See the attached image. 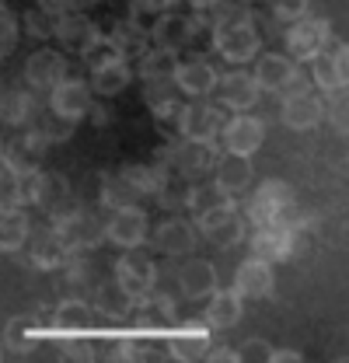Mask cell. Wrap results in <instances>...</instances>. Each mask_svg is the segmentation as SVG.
<instances>
[{
	"label": "cell",
	"instance_id": "cell-31",
	"mask_svg": "<svg viewBox=\"0 0 349 363\" xmlns=\"http://www.w3.org/2000/svg\"><path fill=\"white\" fill-rule=\"evenodd\" d=\"M91 328H94V311L81 297H70L52 311V332L56 335H87Z\"/></svg>",
	"mask_w": 349,
	"mask_h": 363
},
{
	"label": "cell",
	"instance_id": "cell-40",
	"mask_svg": "<svg viewBox=\"0 0 349 363\" xmlns=\"http://www.w3.org/2000/svg\"><path fill=\"white\" fill-rule=\"evenodd\" d=\"M21 28H25V35H32V39H56V28H60V14L56 11H49L43 4H35V7H28L25 14H21Z\"/></svg>",
	"mask_w": 349,
	"mask_h": 363
},
{
	"label": "cell",
	"instance_id": "cell-51",
	"mask_svg": "<svg viewBox=\"0 0 349 363\" xmlns=\"http://www.w3.org/2000/svg\"><path fill=\"white\" fill-rule=\"evenodd\" d=\"M304 357L297 353V350H276V357H272V363H301Z\"/></svg>",
	"mask_w": 349,
	"mask_h": 363
},
{
	"label": "cell",
	"instance_id": "cell-36",
	"mask_svg": "<svg viewBox=\"0 0 349 363\" xmlns=\"http://www.w3.org/2000/svg\"><path fill=\"white\" fill-rule=\"evenodd\" d=\"M91 88L98 98H116L119 91H126V84L133 81V67L126 60H119V63H109V67H98V70H91Z\"/></svg>",
	"mask_w": 349,
	"mask_h": 363
},
{
	"label": "cell",
	"instance_id": "cell-8",
	"mask_svg": "<svg viewBox=\"0 0 349 363\" xmlns=\"http://www.w3.org/2000/svg\"><path fill=\"white\" fill-rule=\"evenodd\" d=\"M245 213H238V203H227V206H217V210H206L196 217L199 224V234L217 245V248H234L245 241Z\"/></svg>",
	"mask_w": 349,
	"mask_h": 363
},
{
	"label": "cell",
	"instance_id": "cell-3",
	"mask_svg": "<svg viewBox=\"0 0 349 363\" xmlns=\"http://www.w3.org/2000/svg\"><path fill=\"white\" fill-rule=\"evenodd\" d=\"M49 224L60 230V238L67 241V248H70L74 255L98 248V245L109 238V230H105L109 220H101L98 213L84 210L81 203H67L63 210H56V213L49 217Z\"/></svg>",
	"mask_w": 349,
	"mask_h": 363
},
{
	"label": "cell",
	"instance_id": "cell-1",
	"mask_svg": "<svg viewBox=\"0 0 349 363\" xmlns=\"http://www.w3.org/2000/svg\"><path fill=\"white\" fill-rule=\"evenodd\" d=\"M245 217L252 227H269V224H294L301 220L297 213V196H294V185L279 179H265L252 192L248 206H245Z\"/></svg>",
	"mask_w": 349,
	"mask_h": 363
},
{
	"label": "cell",
	"instance_id": "cell-28",
	"mask_svg": "<svg viewBox=\"0 0 349 363\" xmlns=\"http://www.w3.org/2000/svg\"><path fill=\"white\" fill-rule=\"evenodd\" d=\"M35 94H39V91H32L28 84H25V88H18V84L4 88V98H0V119H4L7 130L32 126V119H35V112H39V98H35Z\"/></svg>",
	"mask_w": 349,
	"mask_h": 363
},
{
	"label": "cell",
	"instance_id": "cell-50",
	"mask_svg": "<svg viewBox=\"0 0 349 363\" xmlns=\"http://www.w3.org/2000/svg\"><path fill=\"white\" fill-rule=\"evenodd\" d=\"M39 4L56 14H67V11H81V4H87V0H39Z\"/></svg>",
	"mask_w": 349,
	"mask_h": 363
},
{
	"label": "cell",
	"instance_id": "cell-17",
	"mask_svg": "<svg viewBox=\"0 0 349 363\" xmlns=\"http://www.w3.org/2000/svg\"><path fill=\"white\" fill-rule=\"evenodd\" d=\"M259 94H262V88H259V81H255V74H248L245 67H234V70L220 74L217 101H223L231 112H248V108H255Z\"/></svg>",
	"mask_w": 349,
	"mask_h": 363
},
{
	"label": "cell",
	"instance_id": "cell-23",
	"mask_svg": "<svg viewBox=\"0 0 349 363\" xmlns=\"http://www.w3.org/2000/svg\"><path fill=\"white\" fill-rule=\"evenodd\" d=\"M248 248H252V255L269 259V262H287V259H294V224L255 227L252 238H248Z\"/></svg>",
	"mask_w": 349,
	"mask_h": 363
},
{
	"label": "cell",
	"instance_id": "cell-12",
	"mask_svg": "<svg viewBox=\"0 0 349 363\" xmlns=\"http://www.w3.org/2000/svg\"><path fill=\"white\" fill-rule=\"evenodd\" d=\"M214 328L203 321H189V325H174L172 332L165 335V350L172 360H182V363H192V360H206V353L214 350Z\"/></svg>",
	"mask_w": 349,
	"mask_h": 363
},
{
	"label": "cell",
	"instance_id": "cell-33",
	"mask_svg": "<svg viewBox=\"0 0 349 363\" xmlns=\"http://www.w3.org/2000/svg\"><path fill=\"white\" fill-rule=\"evenodd\" d=\"M140 199H143V192H140L123 172L98 179V203H101L105 210H112V213H116V210H126V206H140Z\"/></svg>",
	"mask_w": 349,
	"mask_h": 363
},
{
	"label": "cell",
	"instance_id": "cell-10",
	"mask_svg": "<svg viewBox=\"0 0 349 363\" xmlns=\"http://www.w3.org/2000/svg\"><path fill=\"white\" fill-rule=\"evenodd\" d=\"M130 318L136 332H147V335H168L174 328V301L150 290L143 297L130 301Z\"/></svg>",
	"mask_w": 349,
	"mask_h": 363
},
{
	"label": "cell",
	"instance_id": "cell-9",
	"mask_svg": "<svg viewBox=\"0 0 349 363\" xmlns=\"http://www.w3.org/2000/svg\"><path fill=\"white\" fill-rule=\"evenodd\" d=\"M157 283V266L150 255L136 252V248H126V255L116 262V286L126 301H136L143 294H150Z\"/></svg>",
	"mask_w": 349,
	"mask_h": 363
},
{
	"label": "cell",
	"instance_id": "cell-29",
	"mask_svg": "<svg viewBox=\"0 0 349 363\" xmlns=\"http://www.w3.org/2000/svg\"><path fill=\"white\" fill-rule=\"evenodd\" d=\"M245 315V297L231 286V290H214L206 297V308H203V321L214 328V332H227L234 328Z\"/></svg>",
	"mask_w": 349,
	"mask_h": 363
},
{
	"label": "cell",
	"instance_id": "cell-39",
	"mask_svg": "<svg viewBox=\"0 0 349 363\" xmlns=\"http://www.w3.org/2000/svg\"><path fill=\"white\" fill-rule=\"evenodd\" d=\"M178 63H182V60H178V52L154 45L143 60H136V74H140L143 81H154V77H174Z\"/></svg>",
	"mask_w": 349,
	"mask_h": 363
},
{
	"label": "cell",
	"instance_id": "cell-6",
	"mask_svg": "<svg viewBox=\"0 0 349 363\" xmlns=\"http://www.w3.org/2000/svg\"><path fill=\"white\" fill-rule=\"evenodd\" d=\"M283 43H287V56H294L301 63H314L332 43V21L311 18V14L301 21H290L287 32H283Z\"/></svg>",
	"mask_w": 349,
	"mask_h": 363
},
{
	"label": "cell",
	"instance_id": "cell-47",
	"mask_svg": "<svg viewBox=\"0 0 349 363\" xmlns=\"http://www.w3.org/2000/svg\"><path fill=\"white\" fill-rule=\"evenodd\" d=\"M272 357H276V350L265 342V339H245L241 346H238V360L245 363H272Z\"/></svg>",
	"mask_w": 349,
	"mask_h": 363
},
{
	"label": "cell",
	"instance_id": "cell-45",
	"mask_svg": "<svg viewBox=\"0 0 349 363\" xmlns=\"http://www.w3.org/2000/svg\"><path fill=\"white\" fill-rule=\"evenodd\" d=\"M325 116H328V123L339 130V133L349 136V88H339L328 94V101H325Z\"/></svg>",
	"mask_w": 349,
	"mask_h": 363
},
{
	"label": "cell",
	"instance_id": "cell-5",
	"mask_svg": "<svg viewBox=\"0 0 349 363\" xmlns=\"http://www.w3.org/2000/svg\"><path fill=\"white\" fill-rule=\"evenodd\" d=\"M255 81L262 91L269 94H279V98H290V94H301L307 91V81L297 70V60L294 56H283V52H262L255 60Z\"/></svg>",
	"mask_w": 349,
	"mask_h": 363
},
{
	"label": "cell",
	"instance_id": "cell-18",
	"mask_svg": "<svg viewBox=\"0 0 349 363\" xmlns=\"http://www.w3.org/2000/svg\"><path fill=\"white\" fill-rule=\"evenodd\" d=\"M109 241L116 248H140L147 238H150V217L143 206H126V210H116L109 217Z\"/></svg>",
	"mask_w": 349,
	"mask_h": 363
},
{
	"label": "cell",
	"instance_id": "cell-43",
	"mask_svg": "<svg viewBox=\"0 0 349 363\" xmlns=\"http://www.w3.org/2000/svg\"><path fill=\"white\" fill-rule=\"evenodd\" d=\"M311 77H314L318 91H325V94L346 88V84H343V77H339V67H336V60H332V49H325V52L311 63Z\"/></svg>",
	"mask_w": 349,
	"mask_h": 363
},
{
	"label": "cell",
	"instance_id": "cell-22",
	"mask_svg": "<svg viewBox=\"0 0 349 363\" xmlns=\"http://www.w3.org/2000/svg\"><path fill=\"white\" fill-rule=\"evenodd\" d=\"M185 91L178 88L174 77H154V81H143V105L154 112L157 123H168V119H178L182 105H185Z\"/></svg>",
	"mask_w": 349,
	"mask_h": 363
},
{
	"label": "cell",
	"instance_id": "cell-11",
	"mask_svg": "<svg viewBox=\"0 0 349 363\" xmlns=\"http://www.w3.org/2000/svg\"><path fill=\"white\" fill-rule=\"evenodd\" d=\"M67 77H70V63H67V56L60 49H49V45L35 49L28 56V63H25V84L32 91H39V94H49Z\"/></svg>",
	"mask_w": 349,
	"mask_h": 363
},
{
	"label": "cell",
	"instance_id": "cell-26",
	"mask_svg": "<svg viewBox=\"0 0 349 363\" xmlns=\"http://www.w3.org/2000/svg\"><path fill=\"white\" fill-rule=\"evenodd\" d=\"M174 81H178V88L185 91V98H206V94L217 91L220 74H217V67H214L210 60L192 56V60H182V63H178Z\"/></svg>",
	"mask_w": 349,
	"mask_h": 363
},
{
	"label": "cell",
	"instance_id": "cell-37",
	"mask_svg": "<svg viewBox=\"0 0 349 363\" xmlns=\"http://www.w3.org/2000/svg\"><path fill=\"white\" fill-rule=\"evenodd\" d=\"M32 130L43 136L45 143H67V140L74 136V130H77V123H74V119H67V116H60L52 105H45V108L35 112Z\"/></svg>",
	"mask_w": 349,
	"mask_h": 363
},
{
	"label": "cell",
	"instance_id": "cell-52",
	"mask_svg": "<svg viewBox=\"0 0 349 363\" xmlns=\"http://www.w3.org/2000/svg\"><path fill=\"white\" fill-rule=\"evenodd\" d=\"M91 119H94V123H109L112 116H109V108H105V105H94V108H91Z\"/></svg>",
	"mask_w": 349,
	"mask_h": 363
},
{
	"label": "cell",
	"instance_id": "cell-42",
	"mask_svg": "<svg viewBox=\"0 0 349 363\" xmlns=\"http://www.w3.org/2000/svg\"><path fill=\"white\" fill-rule=\"evenodd\" d=\"M109 357H116V360H126V363L147 360V357H150V342H147V332H136V328H133L130 335H116V342H112Z\"/></svg>",
	"mask_w": 349,
	"mask_h": 363
},
{
	"label": "cell",
	"instance_id": "cell-41",
	"mask_svg": "<svg viewBox=\"0 0 349 363\" xmlns=\"http://www.w3.org/2000/svg\"><path fill=\"white\" fill-rule=\"evenodd\" d=\"M238 196H231V192H223L217 182H196L192 185V196H189V210L199 217V213H206V210H217V206H227V203H234Z\"/></svg>",
	"mask_w": 349,
	"mask_h": 363
},
{
	"label": "cell",
	"instance_id": "cell-38",
	"mask_svg": "<svg viewBox=\"0 0 349 363\" xmlns=\"http://www.w3.org/2000/svg\"><path fill=\"white\" fill-rule=\"evenodd\" d=\"M199 21L206 28H223V25H245L252 21V7L245 0H217L210 11H199Z\"/></svg>",
	"mask_w": 349,
	"mask_h": 363
},
{
	"label": "cell",
	"instance_id": "cell-7",
	"mask_svg": "<svg viewBox=\"0 0 349 363\" xmlns=\"http://www.w3.org/2000/svg\"><path fill=\"white\" fill-rule=\"evenodd\" d=\"M214 49H217L220 60H227L231 67H248L252 60L262 56V35L255 28V21L214 28Z\"/></svg>",
	"mask_w": 349,
	"mask_h": 363
},
{
	"label": "cell",
	"instance_id": "cell-32",
	"mask_svg": "<svg viewBox=\"0 0 349 363\" xmlns=\"http://www.w3.org/2000/svg\"><path fill=\"white\" fill-rule=\"evenodd\" d=\"M67 203H74V192H70V182L63 172H39L35 175V206H43L45 213L52 217L56 210H63Z\"/></svg>",
	"mask_w": 349,
	"mask_h": 363
},
{
	"label": "cell",
	"instance_id": "cell-48",
	"mask_svg": "<svg viewBox=\"0 0 349 363\" xmlns=\"http://www.w3.org/2000/svg\"><path fill=\"white\" fill-rule=\"evenodd\" d=\"M269 7H272V14L279 18V21H301L307 18V7H311V0H269Z\"/></svg>",
	"mask_w": 349,
	"mask_h": 363
},
{
	"label": "cell",
	"instance_id": "cell-46",
	"mask_svg": "<svg viewBox=\"0 0 349 363\" xmlns=\"http://www.w3.org/2000/svg\"><path fill=\"white\" fill-rule=\"evenodd\" d=\"M18 32H21V18L4 4V11H0V52H4V56H11V52H14Z\"/></svg>",
	"mask_w": 349,
	"mask_h": 363
},
{
	"label": "cell",
	"instance_id": "cell-21",
	"mask_svg": "<svg viewBox=\"0 0 349 363\" xmlns=\"http://www.w3.org/2000/svg\"><path fill=\"white\" fill-rule=\"evenodd\" d=\"M262 140H265V126H262V119L245 116V112H234V116H231V123H227V130L220 133L223 150H227V154H241V157H252V154L262 147Z\"/></svg>",
	"mask_w": 349,
	"mask_h": 363
},
{
	"label": "cell",
	"instance_id": "cell-30",
	"mask_svg": "<svg viewBox=\"0 0 349 363\" xmlns=\"http://www.w3.org/2000/svg\"><path fill=\"white\" fill-rule=\"evenodd\" d=\"M178 290L189 297V301H206L214 290H217V266L206 262V259H192L178 269Z\"/></svg>",
	"mask_w": 349,
	"mask_h": 363
},
{
	"label": "cell",
	"instance_id": "cell-35",
	"mask_svg": "<svg viewBox=\"0 0 349 363\" xmlns=\"http://www.w3.org/2000/svg\"><path fill=\"white\" fill-rule=\"evenodd\" d=\"M32 217L28 210H4L0 217V248L11 255V252H25L28 238H32Z\"/></svg>",
	"mask_w": 349,
	"mask_h": 363
},
{
	"label": "cell",
	"instance_id": "cell-16",
	"mask_svg": "<svg viewBox=\"0 0 349 363\" xmlns=\"http://www.w3.org/2000/svg\"><path fill=\"white\" fill-rule=\"evenodd\" d=\"M45 150H49V143L43 136L32 126H21L14 136L4 140V164H11L18 172H43Z\"/></svg>",
	"mask_w": 349,
	"mask_h": 363
},
{
	"label": "cell",
	"instance_id": "cell-13",
	"mask_svg": "<svg viewBox=\"0 0 349 363\" xmlns=\"http://www.w3.org/2000/svg\"><path fill=\"white\" fill-rule=\"evenodd\" d=\"M196 241H199V224L185 220V217H168L154 227L150 234V245L154 252L168 255V259H185L196 252Z\"/></svg>",
	"mask_w": 349,
	"mask_h": 363
},
{
	"label": "cell",
	"instance_id": "cell-49",
	"mask_svg": "<svg viewBox=\"0 0 349 363\" xmlns=\"http://www.w3.org/2000/svg\"><path fill=\"white\" fill-rule=\"evenodd\" d=\"M332 60H336V67H339V77H343V84L349 88V43H339L332 49Z\"/></svg>",
	"mask_w": 349,
	"mask_h": 363
},
{
	"label": "cell",
	"instance_id": "cell-34",
	"mask_svg": "<svg viewBox=\"0 0 349 363\" xmlns=\"http://www.w3.org/2000/svg\"><path fill=\"white\" fill-rule=\"evenodd\" d=\"M214 182H217L223 192L231 196H241L248 185H252V157H241V154H220L217 172H214Z\"/></svg>",
	"mask_w": 349,
	"mask_h": 363
},
{
	"label": "cell",
	"instance_id": "cell-25",
	"mask_svg": "<svg viewBox=\"0 0 349 363\" xmlns=\"http://www.w3.org/2000/svg\"><path fill=\"white\" fill-rule=\"evenodd\" d=\"M279 119H283V126H290V130H297V133L314 130V126L325 119V101H321L318 94H311V91L290 94V98H283V105H279Z\"/></svg>",
	"mask_w": 349,
	"mask_h": 363
},
{
	"label": "cell",
	"instance_id": "cell-27",
	"mask_svg": "<svg viewBox=\"0 0 349 363\" xmlns=\"http://www.w3.org/2000/svg\"><path fill=\"white\" fill-rule=\"evenodd\" d=\"M35 175L39 172H18L11 164L0 168V206L4 210H28L35 206Z\"/></svg>",
	"mask_w": 349,
	"mask_h": 363
},
{
	"label": "cell",
	"instance_id": "cell-15",
	"mask_svg": "<svg viewBox=\"0 0 349 363\" xmlns=\"http://www.w3.org/2000/svg\"><path fill=\"white\" fill-rule=\"evenodd\" d=\"M49 105H52L60 116L81 123V119L91 116V108H94V88H91V81L70 74L63 84H56V88L49 91Z\"/></svg>",
	"mask_w": 349,
	"mask_h": 363
},
{
	"label": "cell",
	"instance_id": "cell-14",
	"mask_svg": "<svg viewBox=\"0 0 349 363\" xmlns=\"http://www.w3.org/2000/svg\"><path fill=\"white\" fill-rule=\"evenodd\" d=\"M70 248H67V241L60 238V230L49 224L43 230H35L32 238H28V245H25V259H28V266L32 269H43V272H52V269H63L67 262H70Z\"/></svg>",
	"mask_w": 349,
	"mask_h": 363
},
{
	"label": "cell",
	"instance_id": "cell-20",
	"mask_svg": "<svg viewBox=\"0 0 349 363\" xmlns=\"http://www.w3.org/2000/svg\"><path fill=\"white\" fill-rule=\"evenodd\" d=\"M56 39H60L63 49H70V52L84 56L87 49L101 39V25H98L91 14H84V11H67V14H60Z\"/></svg>",
	"mask_w": 349,
	"mask_h": 363
},
{
	"label": "cell",
	"instance_id": "cell-19",
	"mask_svg": "<svg viewBox=\"0 0 349 363\" xmlns=\"http://www.w3.org/2000/svg\"><path fill=\"white\" fill-rule=\"evenodd\" d=\"M199 25H203V21H199V11H196L192 18H189V14H178V11H165V14L154 21L150 35H154V45L182 52L185 45L196 39V28H199Z\"/></svg>",
	"mask_w": 349,
	"mask_h": 363
},
{
	"label": "cell",
	"instance_id": "cell-4",
	"mask_svg": "<svg viewBox=\"0 0 349 363\" xmlns=\"http://www.w3.org/2000/svg\"><path fill=\"white\" fill-rule=\"evenodd\" d=\"M231 116H234V112H231L223 101L192 98V101L182 105V112H178V119H174V130H178V136H185V140H217V136L227 130Z\"/></svg>",
	"mask_w": 349,
	"mask_h": 363
},
{
	"label": "cell",
	"instance_id": "cell-44",
	"mask_svg": "<svg viewBox=\"0 0 349 363\" xmlns=\"http://www.w3.org/2000/svg\"><path fill=\"white\" fill-rule=\"evenodd\" d=\"M119 60H126V56H123V49H119V43H116L112 35H105V32H101V39L84 52V63L91 67V70L109 67V63H119ZM126 63H130V60H126Z\"/></svg>",
	"mask_w": 349,
	"mask_h": 363
},
{
	"label": "cell",
	"instance_id": "cell-2",
	"mask_svg": "<svg viewBox=\"0 0 349 363\" xmlns=\"http://www.w3.org/2000/svg\"><path fill=\"white\" fill-rule=\"evenodd\" d=\"M157 157L172 164L174 175H182L185 182H203L206 175L217 172V143L214 140H168L165 147H157Z\"/></svg>",
	"mask_w": 349,
	"mask_h": 363
},
{
	"label": "cell",
	"instance_id": "cell-53",
	"mask_svg": "<svg viewBox=\"0 0 349 363\" xmlns=\"http://www.w3.org/2000/svg\"><path fill=\"white\" fill-rule=\"evenodd\" d=\"M189 4H192V11H210L217 0H189Z\"/></svg>",
	"mask_w": 349,
	"mask_h": 363
},
{
	"label": "cell",
	"instance_id": "cell-24",
	"mask_svg": "<svg viewBox=\"0 0 349 363\" xmlns=\"http://www.w3.org/2000/svg\"><path fill=\"white\" fill-rule=\"evenodd\" d=\"M234 290L241 297H252V301H262L276 290V272H272V262L269 259H245L238 269H234Z\"/></svg>",
	"mask_w": 349,
	"mask_h": 363
},
{
	"label": "cell",
	"instance_id": "cell-54",
	"mask_svg": "<svg viewBox=\"0 0 349 363\" xmlns=\"http://www.w3.org/2000/svg\"><path fill=\"white\" fill-rule=\"evenodd\" d=\"M346 164H349V154H346Z\"/></svg>",
	"mask_w": 349,
	"mask_h": 363
}]
</instances>
